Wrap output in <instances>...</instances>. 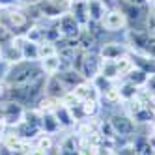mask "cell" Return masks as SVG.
<instances>
[{
    "instance_id": "1",
    "label": "cell",
    "mask_w": 155,
    "mask_h": 155,
    "mask_svg": "<svg viewBox=\"0 0 155 155\" xmlns=\"http://www.w3.org/2000/svg\"><path fill=\"white\" fill-rule=\"evenodd\" d=\"M41 75H45L41 71L39 62H28V60H21L13 65H9V71L4 84L6 86H15V84H26L39 79Z\"/></svg>"
},
{
    "instance_id": "2",
    "label": "cell",
    "mask_w": 155,
    "mask_h": 155,
    "mask_svg": "<svg viewBox=\"0 0 155 155\" xmlns=\"http://www.w3.org/2000/svg\"><path fill=\"white\" fill-rule=\"evenodd\" d=\"M107 120L110 121L116 137H120V138H131L137 133V124L133 121V118L127 112H120V110H116V112L108 114Z\"/></svg>"
},
{
    "instance_id": "3",
    "label": "cell",
    "mask_w": 155,
    "mask_h": 155,
    "mask_svg": "<svg viewBox=\"0 0 155 155\" xmlns=\"http://www.w3.org/2000/svg\"><path fill=\"white\" fill-rule=\"evenodd\" d=\"M26 116V108L12 99H4L2 101V121L6 127H17Z\"/></svg>"
},
{
    "instance_id": "4",
    "label": "cell",
    "mask_w": 155,
    "mask_h": 155,
    "mask_svg": "<svg viewBox=\"0 0 155 155\" xmlns=\"http://www.w3.org/2000/svg\"><path fill=\"white\" fill-rule=\"evenodd\" d=\"M101 26L110 32V34H120V32L127 30V17L120 12L118 8L107 9V13L101 19Z\"/></svg>"
},
{
    "instance_id": "5",
    "label": "cell",
    "mask_w": 155,
    "mask_h": 155,
    "mask_svg": "<svg viewBox=\"0 0 155 155\" xmlns=\"http://www.w3.org/2000/svg\"><path fill=\"white\" fill-rule=\"evenodd\" d=\"M0 60H4L9 65L23 60V52H21L19 43L13 39V34H9L6 39L0 41Z\"/></svg>"
},
{
    "instance_id": "6",
    "label": "cell",
    "mask_w": 155,
    "mask_h": 155,
    "mask_svg": "<svg viewBox=\"0 0 155 155\" xmlns=\"http://www.w3.org/2000/svg\"><path fill=\"white\" fill-rule=\"evenodd\" d=\"M56 26L60 30L62 38H79V34L82 32V26L81 23L75 19V15L69 12H64L58 19H56Z\"/></svg>"
},
{
    "instance_id": "7",
    "label": "cell",
    "mask_w": 155,
    "mask_h": 155,
    "mask_svg": "<svg viewBox=\"0 0 155 155\" xmlns=\"http://www.w3.org/2000/svg\"><path fill=\"white\" fill-rule=\"evenodd\" d=\"M65 92H68V88L64 86V82L60 81L58 75H51V77H47V81H45V95H47V97L60 99Z\"/></svg>"
},
{
    "instance_id": "8",
    "label": "cell",
    "mask_w": 155,
    "mask_h": 155,
    "mask_svg": "<svg viewBox=\"0 0 155 155\" xmlns=\"http://www.w3.org/2000/svg\"><path fill=\"white\" fill-rule=\"evenodd\" d=\"M39 65H41V71L45 73L47 77L58 75V73L64 69V64H62V60H60V56H58V52L52 54V56H47V58L39 60Z\"/></svg>"
},
{
    "instance_id": "9",
    "label": "cell",
    "mask_w": 155,
    "mask_h": 155,
    "mask_svg": "<svg viewBox=\"0 0 155 155\" xmlns=\"http://www.w3.org/2000/svg\"><path fill=\"white\" fill-rule=\"evenodd\" d=\"M39 127H41V133H45V135H52V137L56 135V133L62 131V127L58 124L56 116H54V112H43L41 114V124H39Z\"/></svg>"
},
{
    "instance_id": "10",
    "label": "cell",
    "mask_w": 155,
    "mask_h": 155,
    "mask_svg": "<svg viewBox=\"0 0 155 155\" xmlns=\"http://www.w3.org/2000/svg\"><path fill=\"white\" fill-rule=\"evenodd\" d=\"M54 116H56V120H58L62 131H64V129H71V127L77 125V121H75V118H73V114H71V108L64 107V105H60L56 110H54Z\"/></svg>"
},
{
    "instance_id": "11",
    "label": "cell",
    "mask_w": 155,
    "mask_h": 155,
    "mask_svg": "<svg viewBox=\"0 0 155 155\" xmlns=\"http://www.w3.org/2000/svg\"><path fill=\"white\" fill-rule=\"evenodd\" d=\"M69 12L75 15V19L81 23L82 28H84L88 23H90V17H88V8H86V0H81V2H73V4H69Z\"/></svg>"
},
{
    "instance_id": "12",
    "label": "cell",
    "mask_w": 155,
    "mask_h": 155,
    "mask_svg": "<svg viewBox=\"0 0 155 155\" xmlns=\"http://www.w3.org/2000/svg\"><path fill=\"white\" fill-rule=\"evenodd\" d=\"M21 140H23V138L19 137V133H17L13 127H8V129L2 133V137H0V144H2L4 148H8V150H12V151L17 148V144H19Z\"/></svg>"
},
{
    "instance_id": "13",
    "label": "cell",
    "mask_w": 155,
    "mask_h": 155,
    "mask_svg": "<svg viewBox=\"0 0 155 155\" xmlns=\"http://www.w3.org/2000/svg\"><path fill=\"white\" fill-rule=\"evenodd\" d=\"M101 99L108 105V107H116V105H121V97H120V90L118 86L110 84L108 88H105V90L101 92Z\"/></svg>"
},
{
    "instance_id": "14",
    "label": "cell",
    "mask_w": 155,
    "mask_h": 155,
    "mask_svg": "<svg viewBox=\"0 0 155 155\" xmlns=\"http://www.w3.org/2000/svg\"><path fill=\"white\" fill-rule=\"evenodd\" d=\"M118 90H120V97H121V103H125V101H131L133 97H137L138 92H140V88H137L135 84H131L129 81L124 79V82L118 84Z\"/></svg>"
},
{
    "instance_id": "15",
    "label": "cell",
    "mask_w": 155,
    "mask_h": 155,
    "mask_svg": "<svg viewBox=\"0 0 155 155\" xmlns=\"http://www.w3.org/2000/svg\"><path fill=\"white\" fill-rule=\"evenodd\" d=\"M116 68H118V77H121V79H125V77H127L133 69H135V64H133L131 52L116 60Z\"/></svg>"
},
{
    "instance_id": "16",
    "label": "cell",
    "mask_w": 155,
    "mask_h": 155,
    "mask_svg": "<svg viewBox=\"0 0 155 155\" xmlns=\"http://www.w3.org/2000/svg\"><path fill=\"white\" fill-rule=\"evenodd\" d=\"M34 146H36V148H39L41 151L49 153L54 146H56V140H54V137H52V135H45V133H41L39 137H36V138H34Z\"/></svg>"
},
{
    "instance_id": "17",
    "label": "cell",
    "mask_w": 155,
    "mask_h": 155,
    "mask_svg": "<svg viewBox=\"0 0 155 155\" xmlns=\"http://www.w3.org/2000/svg\"><path fill=\"white\" fill-rule=\"evenodd\" d=\"M148 73L146 71H142V69H133L127 77H125V81H129L131 84H135L137 88H144V84H146V81H148Z\"/></svg>"
},
{
    "instance_id": "18",
    "label": "cell",
    "mask_w": 155,
    "mask_h": 155,
    "mask_svg": "<svg viewBox=\"0 0 155 155\" xmlns=\"http://www.w3.org/2000/svg\"><path fill=\"white\" fill-rule=\"evenodd\" d=\"M58 49L54 43H49V41H41L39 43V60L47 58V56H52V54H56Z\"/></svg>"
},
{
    "instance_id": "19",
    "label": "cell",
    "mask_w": 155,
    "mask_h": 155,
    "mask_svg": "<svg viewBox=\"0 0 155 155\" xmlns=\"http://www.w3.org/2000/svg\"><path fill=\"white\" fill-rule=\"evenodd\" d=\"M95 155H114V146L108 144V142H105V144H101V146L95 148Z\"/></svg>"
},
{
    "instance_id": "20",
    "label": "cell",
    "mask_w": 155,
    "mask_h": 155,
    "mask_svg": "<svg viewBox=\"0 0 155 155\" xmlns=\"http://www.w3.org/2000/svg\"><path fill=\"white\" fill-rule=\"evenodd\" d=\"M144 90H146V92H148V94H150L151 97H155V73L148 77L146 84H144Z\"/></svg>"
},
{
    "instance_id": "21",
    "label": "cell",
    "mask_w": 155,
    "mask_h": 155,
    "mask_svg": "<svg viewBox=\"0 0 155 155\" xmlns=\"http://www.w3.org/2000/svg\"><path fill=\"white\" fill-rule=\"evenodd\" d=\"M13 6H21V0H0V8H13Z\"/></svg>"
},
{
    "instance_id": "22",
    "label": "cell",
    "mask_w": 155,
    "mask_h": 155,
    "mask_svg": "<svg viewBox=\"0 0 155 155\" xmlns=\"http://www.w3.org/2000/svg\"><path fill=\"white\" fill-rule=\"evenodd\" d=\"M150 23H151V28L155 26V4L150 6Z\"/></svg>"
},
{
    "instance_id": "23",
    "label": "cell",
    "mask_w": 155,
    "mask_h": 155,
    "mask_svg": "<svg viewBox=\"0 0 155 155\" xmlns=\"http://www.w3.org/2000/svg\"><path fill=\"white\" fill-rule=\"evenodd\" d=\"M150 108H151V112L155 116V97H151V101H150Z\"/></svg>"
},
{
    "instance_id": "24",
    "label": "cell",
    "mask_w": 155,
    "mask_h": 155,
    "mask_svg": "<svg viewBox=\"0 0 155 155\" xmlns=\"http://www.w3.org/2000/svg\"><path fill=\"white\" fill-rule=\"evenodd\" d=\"M6 129H8V127H6V124H4L2 120H0V137H2V133H4Z\"/></svg>"
},
{
    "instance_id": "25",
    "label": "cell",
    "mask_w": 155,
    "mask_h": 155,
    "mask_svg": "<svg viewBox=\"0 0 155 155\" xmlns=\"http://www.w3.org/2000/svg\"><path fill=\"white\" fill-rule=\"evenodd\" d=\"M151 36H153V38H155V26H153V28H151Z\"/></svg>"
},
{
    "instance_id": "26",
    "label": "cell",
    "mask_w": 155,
    "mask_h": 155,
    "mask_svg": "<svg viewBox=\"0 0 155 155\" xmlns=\"http://www.w3.org/2000/svg\"><path fill=\"white\" fill-rule=\"evenodd\" d=\"M73 2H81V0H69V4H73Z\"/></svg>"
},
{
    "instance_id": "27",
    "label": "cell",
    "mask_w": 155,
    "mask_h": 155,
    "mask_svg": "<svg viewBox=\"0 0 155 155\" xmlns=\"http://www.w3.org/2000/svg\"><path fill=\"white\" fill-rule=\"evenodd\" d=\"M0 13H2V8H0Z\"/></svg>"
},
{
    "instance_id": "28",
    "label": "cell",
    "mask_w": 155,
    "mask_h": 155,
    "mask_svg": "<svg viewBox=\"0 0 155 155\" xmlns=\"http://www.w3.org/2000/svg\"><path fill=\"white\" fill-rule=\"evenodd\" d=\"M0 148H2V144H0Z\"/></svg>"
}]
</instances>
